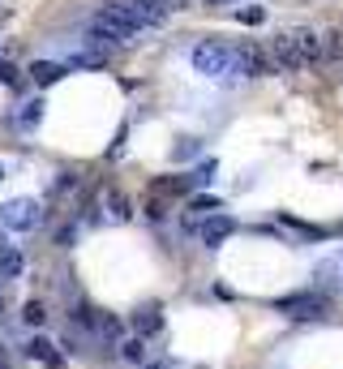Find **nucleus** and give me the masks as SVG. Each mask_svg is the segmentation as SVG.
I'll use <instances>...</instances> for the list:
<instances>
[{"label": "nucleus", "mask_w": 343, "mask_h": 369, "mask_svg": "<svg viewBox=\"0 0 343 369\" xmlns=\"http://www.w3.org/2000/svg\"><path fill=\"white\" fill-rule=\"evenodd\" d=\"M193 69H198L202 77H210V82H232V77H240V60H236V47H223V43H198L189 52Z\"/></svg>", "instance_id": "1"}, {"label": "nucleus", "mask_w": 343, "mask_h": 369, "mask_svg": "<svg viewBox=\"0 0 343 369\" xmlns=\"http://www.w3.org/2000/svg\"><path fill=\"white\" fill-rule=\"evenodd\" d=\"M0 223H5L9 232H35L43 223V206L35 198H9L0 206Z\"/></svg>", "instance_id": "2"}, {"label": "nucleus", "mask_w": 343, "mask_h": 369, "mask_svg": "<svg viewBox=\"0 0 343 369\" xmlns=\"http://www.w3.org/2000/svg\"><path fill=\"white\" fill-rule=\"evenodd\" d=\"M326 301L322 292H296V296H279L275 301V309L279 314H288V318H301V322H314V318H322L326 314Z\"/></svg>", "instance_id": "3"}, {"label": "nucleus", "mask_w": 343, "mask_h": 369, "mask_svg": "<svg viewBox=\"0 0 343 369\" xmlns=\"http://www.w3.org/2000/svg\"><path fill=\"white\" fill-rule=\"evenodd\" d=\"M99 18H107L112 26H116L120 30V35L129 39V43H134L138 35H142V30H146V22L138 18V9L134 5H129V0H107V5L99 9Z\"/></svg>", "instance_id": "4"}, {"label": "nucleus", "mask_w": 343, "mask_h": 369, "mask_svg": "<svg viewBox=\"0 0 343 369\" xmlns=\"http://www.w3.org/2000/svg\"><path fill=\"white\" fill-rule=\"evenodd\" d=\"M236 60H240V77H270L275 73V56H266V47H257V43H240Z\"/></svg>", "instance_id": "5"}, {"label": "nucleus", "mask_w": 343, "mask_h": 369, "mask_svg": "<svg viewBox=\"0 0 343 369\" xmlns=\"http://www.w3.org/2000/svg\"><path fill=\"white\" fill-rule=\"evenodd\" d=\"M270 56H275V69H283V73H296V69H305V60H301V52H296V39H292V30L275 35V43H270Z\"/></svg>", "instance_id": "6"}, {"label": "nucleus", "mask_w": 343, "mask_h": 369, "mask_svg": "<svg viewBox=\"0 0 343 369\" xmlns=\"http://www.w3.org/2000/svg\"><path fill=\"white\" fill-rule=\"evenodd\" d=\"M232 232H236V219H227V215H206L202 219V245L206 249H219Z\"/></svg>", "instance_id": "7"}, {"label": "nucleus", "mask_w": 343, "mask_h": 369, "mask_svg": "<svg viewBox=\"0 0 343 369\" xmlns=\"http://www.w3.org/2000/svg\"><path fill=\"white\" fill-rule=\"evenodd\" d=\"M314 279H318L322 288H343V249L326 253V258L314 266Z\"/></svg>", "instance_id": "8"}, {"label": "nucleus", "mask_w": 343, "mask_h": 369, "mask_svg": "<svg viewBox=\"0 0 343 369\" xmlns=\"http://www.w3.org/2000/svg\"><path fill=\"white\" fill-rule=\"evenodd\" d=\"M22 352H26L30 361H43L47 369H60V365H64V357L56 352V344H52V340H43V335H35V340H30Z\"/></svg>", "instance_id": "9"}, {"label": "nucleus", "mask_w": 343, "mask_h": 369, "mask_svg": "<svg viewBox=\"0 0 343 369\" xmlns=\"http://www.w3.org/2000/svg\"><path fill=\"white\" fill-rule=\"evenodd\" d=\"M292 39H296V52H301V60H305V65H314L318 56H326V52H322V39L314 35V30L296 26V30H292Z\"/></svg>", "instance_id": "10"}, {"label": "nucleus", "mask_w": 343, "mask_h": 369, "mask_svg": "<svg viewBox=\"0 0 343 369\" xmlns=\"http://www.w3.org/2000/svg\"><path fill=\"white\" fill-rule=\"evenodd\" d=\"M129 5H134L138 9V18L146 22V26H163V22H168V0H129Z\"/></svg>", "instance_id": "11"}, {"label": "nucleus", "mask_w": 343, "mask_h": 369, "mask_svg": "<svg viewBox=\"0 0 343 369\" xmlns=\"http://www.w3.org/2000/svg\"><path fill=\"white\" fill-rule=\"evenodd\" d=\"M69 73L64 65H52V60H35V65H30V77H35L39 86H52V82H60V77Z\"/></svg>", "instance_id": "12"}, {"label": "nucleus", "mask_w": 343, "mask_h": 369, "mask_svg": "<svg viewBox=\"0 0 343 369\" xmlns=\"http://www.w3.org/2000/svg\"><path fill=\"white\" fill-rule=\"evenodd\" d=\"M120 357L129 361V365H146V335H129V340H120Z\"/></svg>", "instance_id": "13"}, {"label": "nucleus", "mask_w": 343, "mask_h": 369, "mask_svg": "<svg viewBox=\"0 0 343 369\" xmlns=\"http://www.w3.org/2000/svg\"><path fill=\"white\" fill-rule=\"evenodd\" d=\"M22 270H26L22 249H5V253H0V279H18Z\"/></svg>", "instance_id": "14"}, {"label": "nucleus", "mask_w": 343, "mask_h": 369, "mask_svg": "<svg viewBox=\"0 0 343 369\" xmlns=\"http://www.w3.org/2000/svg\"><path fill=\"white\" fill-rule=\"evenodd\" d=\"M322 52L331 60H343V30H331V35H322Z\"/></svg>", "instance_id": "15"}, {"label": "nucleus", "mask_w": 343, "mask_h": 369, "mask_svg": "<svg viewBox=\"0 0 343 369\" xmlns=\"http://www.w3.org/2000/svg\"><path fill=\"white\" fill-rule=\"evenodd\" d=\"M155 331H163V314L159 309H146L138 318V335H155Z\"/></svg>", "instance_id": "16"}, {"label": "nucleus", "mask_w": 343, "mask_h": 369, "mask_svg": "<svg viewBox=\"0 0 343 369\" xmlns=\"http://www.w3.org/2000/svg\"><path fill=\"white\" fill-rule=\"evenodd\" d=\"M236 22H244V26H262V22H266V9H262V5H244V9H236Z\"/></svg>", "instance_id": "17"}, {"label": "nucleus", "mask_w": 343, "mask_h": 369, "mask_svg": "<svg viewBox=\"0 0 343 369\" xmlns=\"http://www.w3.org/2000/svg\"><path fill=\"white\" fill-rule=\"evenodd\" d=\"M22 322H26V327H43V322H47V314H43L39 301H26V305H22Z\"/></svg>", "instance_id": "18"}, {"label": "nucleus", "mask_w": 343, "mask_h": 369, "mask_svg": "<svg viewBox=\"0 0 343 369\" xmlns=\"http://www.w3.org/2000/svg\"><path fill=\"white\" fill-rule=\"evenodd\" d=\"M107 206H112V219H129L134 211H129V198L116 194V189H107Z\"/></svg>", "instance_id": "19"}, {"label": "nucleus", "mask_w": 343, "mask_h": 369, "mask_svg": "<svg viewBox=\"0 0 343 369\" xmlns=\"http://www.w3.org/2000/svg\"><path fill=\"white\" fill-rule=\"evenodd\" d=\"M193 181L189 176H172V181H155V194H185Z\"/></svg>", "instance_id": "20"}, {"label": "nucleus", "mask_w": 343, "mask_h": 369, "mask_svg": "<svg viewBox=\"0 0 343 369\" xmlns=\"http://www.w3.org/2000/svg\"><path fill=\"white\" fill-rule=\"evenodd\" d=\"M39 120H43V103L35 99V103H26V107H22V125H26V129H35Z\"/></svg>", "instance_id": "21"}, {"label": "nucleus", "mask_w": 343, "mask_h": 369, "mask_svg": "<svg viewBox=\"0 0 343 369\" xmlns=\"http://www.w3.org/2000/svg\"><path fill=\"white\" fill-rule=\"evenodd\" d=\"M189 211L210 215V211H219V198H193V202H189Z\"/></svg>", "instance_id": "22"}, {"label": "nucleus", "mask_w": 343, "mask_h": 369, "mask_svg": "<svg viewBox=\"0 0 343 369\" xmlns=\"http://www.w3.org/2000/svg\"><path fill=\"white\" fill-rule=\"evenodd\" d=\"M210 172H215V159H206L198 172H189V181H193V185H202V181H210Z\"/></svg>", "instance_id": "23"}, {"label": "nucleus", "mask_w": 343, "mask_h": 369, "mask_svg": "<svg viewBox=\"0 0 343 369\" xmlns=\"http://www.w3.org/2000/svg\"><path fill=\"white\" fill-rule=\"evenodd\" d=\"M0 82H5V86H13V82H18V69H13L9 60H0Z\"/></svg>", "instance_id": "24"}, {"label": "nucleus", "mask_w": 343, "mask_h": 369, "mask_svg": "<svg viewBox=\"0 0 343 369\" xmlns=\"http://www.w3.org/2000/svg\"><path fill=\"white\" fill-rule=\"evenodd\" d=\"M77 185V176L73 172H60V181H56V194H64V189H73Z\"/></svg>", "instance_id": "25"}, {"label": "nucleus", "mask_w": 343, "mask_h": 369, "mask_svg": "<svg viewBox=\"0 0 343 369\" xmlns=\"http://www.w3.org/2000/svg\"><path fill=\"white\" fill-rule=\"evenodd\" d=\"M56 245H73V228H60L56 232Z\"/></svg>", "instance_id": "26"}, {"label": "nucleus", "mask_w": 343, "mask_h": 369, "mask_svg": "<svg viewBox=\"0 0 343 369\" xmlns=\"http://www.w3.org/2000/svg\"><path fill=\"white\" fill-rule=\"evenodd\" d=\"M138 369H172L168 361H146V365H138Z\"/></svg>", "instance_id": "27"}, {"label": "nucleus", "mask_w": 343, "mask_h": 369, "mask_svg": "<svg viewBox=\"0 0 343 369\" xmlns=\"http://www.w3.org/2000/svg\"><path fill=\"white\" fill-rule=\"evenodd\" d=\"M0 369H13V361H9V352L0 348Z\"/></svg>", "instance_id": "28"}, {"label": "nucleus", "mask_w": 343, "mask_h": 369, "mask_svg": "<svg viewBox=\"0 0 343 369\" xmlns=\"http://www.w3.org/2000/svg\"><path fill=\"white\" fill-rule=\"evenodd\" d=\"M202 5H227V0H202Z\"/></svg>", "instance_id": "29"}, {"label": "nucleus", "mask_w": 343, "mask_h": 369, "mask_svg": "<svg viewBox=\"0 0 343 369\" xmlns=\"http://www.w3.org/2000/svg\"><path fill=\"white\" fill-rule=\"evenodd\" d=\"M0 181H5V164H0Z\"/></svg>", "instance_id": "30"}]
</instances>
